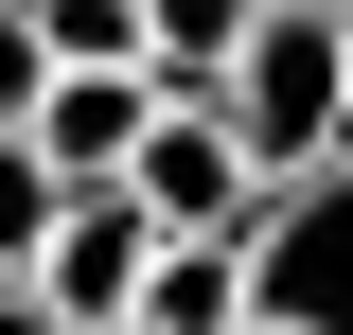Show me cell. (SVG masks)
Segmentation results:
<instances>
[{
    "instance_id": "52a82bcc",
    "label": "cell",
    "mask_w": 353,
    "mask_h": 335,
    "mask_svg": "<svg viewBox=\"0 0 353 335\" xmlns=\"http://www.w3.org/2000/svg\"><path fill=\"white\" fill-rule=\"evenodd\" d=\"M265 18H283V0H159V88H176V106L230 88V53H248Z\"/></svg>"
},
{
    "instance_id": "5b68a950",
    "label": "cell",
    "mask_w": 353,
    "mask_h": 335,
    "mask_svg": "<svg viewBox=\"0 0 353 335\" xmlns=\"http://www.w3.org/2000/svg\"><path fill=\"white\" fill-rule=\"evenodd\" d=\"M141 124H159V71H53V88H36V159L71 176V194H88V176H124Z\"/></svg>"
},
{
    "instance_id": "3957f363",
    "label": "cell",
    "mask_w": 353,
    "mask_h": 335,
    "mask_svg": "<svg viewBox=\"0 0 353 335\" xmlns=\"http://www.w3.org/2000/svg\"><path fill=\"white\" fill-rule=\"evenodd\" d=\"M124 194L159 212L176 247H248V212H265V159H248V124H230L212 88H194V106L159 88V124H141V159H124Z\"/></svg>"
},
{
    "instance_id": "8fae6325",
    "label": "cell",
    "mask_w": 353,
    "mask_h": 335,
    "mask_svg": "<svg viewBox=\"0 0 353 335\" xmlns=\"http://www.w3.org/2000/svg\"><path fill=\"white\" fill-rule=\"evenodd\" d=\"M0 335H71V318H53V283H0Z\"/></svg>"
},
{
    "instance_id": "6da1fadb",
    "label": "cell",
    "mask_w": 353,
    "mask_h": 335,
    "mask_svg": "<svg viewBox=\"0 0 353 335\" xmlns=\"http://www.w3.org/2000/svg\"><path fill=\"white\" fill-rule=\"evenodd\" d=\"M230 124H248V159L265 176H318V159H353V0H283L248 53H230V88H212Z\"/></svg>"
},
{
    "instance_id": "7a4b0ae2",
    "label": "cell",
    "mask_w": 353,
    "mask_h": 335,
    "mask_svg": "<svg viewBox=\"0 0 353 335\" xmlns=\"http://www.w3.org/2000/svg\"><path fill=\"white\" fill-rule=\"evenodd\" d=\"M248 318L265 335H353V159L265 176V212H248Z\"/></svg>"
},
{
    "instance_id": "277c9868",
    "label": "cell",
    "mask_w": 353,
    "mask_h": 335,
    "mask_svg": "<svg viewBox=\"0 0 353 335\" xmlns=\"http://www.w3.org/2000/svg\"><path fill=\"white\" fill-rule=\"evenodd\" d=\"M159 247H176L159 212H141L124 176H88V194L53 212V247H36V283H53V318H71V335H124V318H141V283H159Z\"/></svg>"
},
{
    "instance_id": "9c48e42d",
    "label": "cell",
    "mask_w": 353,
    "mask_h": 335,
    "mask_svg": "<svg viewBox=\"0 0 353 335\" xmlns=\"http://www.w3.org/2000/svg\"><path fill=\"white\" fill-rule=\"evenodd\" d=\"M53 212H71V176L36 159V124H0V283H36V247H53Z\"/></svg>"
},
{
    "instance_id": "30bf717a",
    "label": "cell",
    "mask_w": 353,
    "mask_h": 335,
    "mask_svg": "<svg viewBox=\"0 0 353 335\" xmlns=\"http://www.w3.org/2000/svg\"><path fill=\"white\" fill-rule=\"evenodd\" d=\"M36 88H53V36H36V0H0V124H36Z\"/></svg>"
},
{
    "instance_id": "8992f818",
    "label": "cell",
    "mask_w": 353,
    "mask_h": 335,
    "mask_svg": "<svg viewBox=\"0 0 353 335\" xmlns=\"http://www.w3.org/2000/svg\"><path fill=\"white\" fill-rule=\"evenodd\" d=\"M124 335H265L248 318V247H159V283H141Z\"/></svg>"
},
{
    "instance_id": "ba28073f",
    "label": "cell",
    "mask_w": 353,
    "mask_h": 335,
    "mask_svg": "<svg viewBox=\"0 0 353 335\" xmlns=\"http://www.w3.org/2000/svg\"><path fill=\"white\" fill-rule=\"evenodd\" d=\"M53 71H159V0H36Z\"/></svg>"
}]
</instances>
